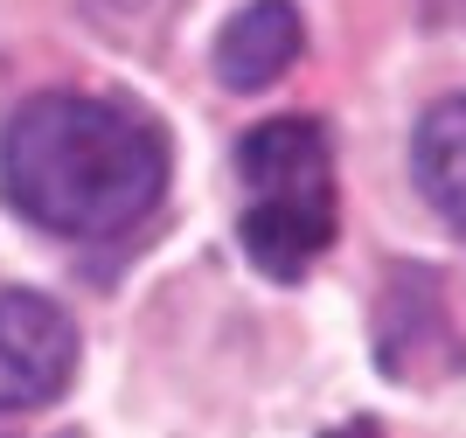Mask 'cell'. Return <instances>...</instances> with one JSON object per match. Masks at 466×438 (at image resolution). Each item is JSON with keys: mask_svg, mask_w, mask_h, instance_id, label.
I'll return each mask as SVG.
<instances>
[{"mask_svg": "<svg viewBox=\"0 0 466 438\" xmlns=\"http://www.w3.org/2000/svg\"><path fill=\"white\" fill-rule=\"evenodd\" d=\"M251 265L265 279H299L334 237V202H292V195H258L237 223Z\"/></svg>", "mask_w": 466, "mask_h": 438, "instance_id": "cell-5", "label": "cell"}, {"mask_svg": "<svg viewBox=\"0 0 466 438\" xmlns=\"http://www.w3.org/2000/svg\"><path fill=\"white\" fill-rule=\"evenodd\" d=\"M320 438H376V424L362 418V424H334V432H320Z\"/></svg>", "mask_w": 466, "mask_h": 438, "instance_id": "cell-7", "label": "cell"}, {"mask_svg": "<svg viewBox=\"0 0 466 438\" xmlns=\"http://www.w3.org/2000/svg\"><path fill=\"white\" fill-rule=\"evenodd\" d=\"M167 188V139L84 91L28 97L0 133V195L49 237H118Z\"/></svg>", "mask_w": 466, "mask_h": 438, "instance_id": "cell-1", "label": "cell"}, {"mask_svg": "<svg viewBox=\"0 0 466 438\" xmlns=\"http://www.w3.org/2000/svg\"><path fill=\"white\" fill-rule=\"evenodd\" d=\"M299 42H307V28H299V7H292V0H251V7H237V15L223 21V36H216V76H223L230 91H265V84H279V76L292 70Z\"/></svg>", "mask_w": 466, "mask_h": 438, "instance_id": "cell-4", "label": "cell"}, {"mask_svg": "<svg viewBox=\"0 0 466 438\" xmlns=\"http://www.w3.org/2000/svg\"><path fill=\"white\" fill-rule=\"evenodd\" d=\"M77 376V327L42 292H0V418L56 403Z\"/></svg>", "mask_w": 466, "mask_h": 438, "instance_id": "cell-2", "label": "cell"}, {"mask_svg": "<svg viewBox=\"0 0 466 438\" xmlns=\"http://www.w3.org/2000/svg\"><path fill=\"white\" fill-rule=\"evenodd\" d=\"M237 174L251 181V195H292V202H334V168L328 139L313 118H265L258 133L237 147Z\"/></svg>", "mask_w": 466, "mask_h": 438, "instance_id": "cell-3", "label": "cell"}, {"mask_svg": "<svg viewBox=\"0 0 466 438\" xmlns=\"http://www.w3.org/2000/svg\"><path fill=\"white\" fill-rule=\"evenodd\" d=\"M418 188L452 229H466V91L431 105L418 126Z\"/></svg>", "mask_w": 466, "mask_h": 438, "instance_id": "cell-6", "label": "cell"}]
</instances>
